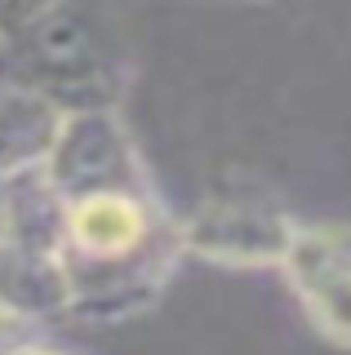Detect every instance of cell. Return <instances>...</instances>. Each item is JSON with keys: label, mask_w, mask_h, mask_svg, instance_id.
I'll return each instance as SVG.
<instances>
[{"label": "cell", "mask_w": 351, "mask_h": 355, "mask_svg": "<svg viewBox=\"0 0 351 355\" xmlns=\"http://www.w3.org/2000/svg\"><path fill=\"white\" fill-rule=\"evenodd\" d=\"M45 173L62 214V320L112 329L156 311L187 240L120 107L67 116Z\"/></svg>", "instance_id": "cell-1"}, {"label": "cell", "mask_w": 351, "mask_h": 355, "mask_svg": "<svg viewBox=\"0 0 351 355\" xmlns=\"http://www.w3.org/2000/svg\"><path fill=\"white\" fill-rule=\"evenodd\" d=\"M9 36L18 62L14 80L36 85L67 116L120 107L129 89V62L85 0H58L36 18L9 27Z\"/></svg>", "instance_id": "cell-2"}, {"label": "cell", "mask_w": 351, "mask_h": 355, "mask_svg": "<svg viewBox=\"0 0 351 355\" xmlns=\"http://www.w3.org/2000/svg\"><path fill=\"white\" fill-rule=\"evenodd\" d=\"M0 297L62 320V214L45 164L0 182Z\"/></svg>", "instance_id": "cell-3"}, {"label": "cell", "mask_w": 351, "mask_h": 355, "mask_svg": "<svg viewBox=\"0 0 351 355\" xmlns=\"http://www.w3.org/2000/svg\"><path fill=\"white\" fill-rule=\"evenodd\" d=\"M302 222L284 209V200L236 187L214 191L182 214L187 258L223 271H280Z\"/></svg>", "instance_id": "cell-4"}, {"label": "cell", "mask_w": 351, "mask_h": 355, "mask_svg": "<svg viewBox=\"0 0 351 355\" xmlns=\"http://www.w3.org/2000/svg\"><path fill=\"white\" fill-rule=\"evenodd\" d=\"M280 275L307 329L351 351V222H302Z\"/></svg>", "instance_id": "cell-5"}, {"label": "cell", "mask_w": 351, "mask_h": 355, "mask_svg": "<svg viewBox=\"0 0 351 355\" xmlns=\"http://www.w3.org/2000/svg\"><path fill=\"white\" fill-rule=\"evenodd\" d=\"M67 111L27 80L0 85V182L40 169L58 147Z\"/></svg>", "instance_id": "cell-6"}, {"label": "cell", "mask_w": 351, "mask_h": 355, "mask_svg": "<svg viewBox=\"0 0 351 355\" xmlns=\"http://www.w3.org/2000/svg\"><path fill=\"white\" fill-rule=\"evenodd\" d=\"M40 333H45V320H36L31 311H23V306H14V302L0 297V355H14L23 342L40 338Z\"/></svg>", "instance_id": "cell-7"}, {"label": "cell", "mask_w": 351, "mask_h": 355, "mask_svg": "<svg viewBox=\"0 0 351 355\" xmlns=\"http://www.w3.org/2000/svg\"><path fill=\"white\" fill-rule=\"evenodd\" d=\"M49 5H58V0H0V27H18V22L36 18Z\"/></svg>", "instance_id": "cell-8"}, {"label": "cell", "mask_w": 351, "mask_h": 355, "mask_svg": "<svg viewBox=\"0 0 351 355\" xmlns=\"http://www.w3.org/2000/svg\"><path fill=\"white\" fill-rule=\"evenodd\" d=\"M14 71H18V62H14V36H9V27H0V85L14 80Z\"/></svg>", "instance_id": "cell-9"}, {"label": "cell", "mask_w": 351, "mask_h": 355, "mask_svg": "<svg viewBox=\"0 0 351 355\" xmlns=\"http://www.w3.org/2000/svg\"><path fill=\"white\" fill-rule=\"evenodd\" d=\"M14 355H71L67 347H58V342H49L45 333H40V338H31V342H23V347H18Z\"/></svg>", "instance_id": "cell-10"}, {"label": "cell", "mask_w": 351, "mask_h": 355, "mask_svg": "<svg viewBox=\"0 0 351 355\" xmlns=\"http://www.w3.org/2000/svg\"><path fill=\"white\" fill-rule=\"evenodd\" d=\"M258 5H262V0H258Z\"/></svg>", "instance_id": "cell-11"}]
</instances>
